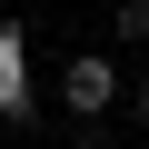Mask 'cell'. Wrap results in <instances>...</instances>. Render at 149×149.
Wrapping results in <instances>:
<instances>
[{
    "mask_svg": "<svg viewBox=\"0 0 149 149\" xmlns=\"http://www.w3.org/2000/svg\"><path fill=\"white\" fill-rule=\"evenodd\" d=\"M119 109V50H70L60 60V119H109Z\"/></svg>",
    "mask_w": 149,
    "mask_h": 149,
    "instance_id": "6da1fadb",
    "label": "cell"
},
{
    "mask_svg": "<svg viewBox=\"0 0 149 149\" xmlns=\"http://www.w3.org/2000/svg\"><path fill=\"white\" fill-rule=\"evenodd\" d=\"M30 30L20 20H0V129H30L40 119V70H30Z\"/></svg>",
    "mask_w": 149,
    "mask_h": 149,
    "instance_id": "7a4b0ae2",
    "label": "cell"
},
{
    "mask_svg": "<svg viewBox=\"0 0 149 149\" xmlns=\"http://www.w3.org/2000/svg\"><path fill=\"white\" fill-rule=\"evenodd\" d=\"M109 50H149V0H109Z\"/></svg>",
    "mask_w": 149,
    "mask_h": 149,
    "instance_id": "3957f363",
    "label": "cell"
},
{
    "mask_svg": "<svg viewBox=\"0 0 149 149\" xmlns=\"http://www.w3.org/2000/svg\"><path fill=\"white\" fill-rule=\"evenodd\" d=\"M60 129H70V149H109V129H100V119H60Z\"/></svg>",
    "mask_w": 149,
    "mask_h": 149,
    "instance_id": "277c9868",
    "label": "cell"
},
{
    "mask_svg": "<svg viewBox=\"0 0 149 149\" xmlns=\"http://www.w3.org/2000/svg\"><path fill=\"white\" fill-rule=\"evenodd\" d=\"M119 109H129V129H149V80H139V90H119Z\"/></svg>",
    "mask_w": 149,
    "mask_h": 149,
    "instance_id": "5b68a950",
    "label": "cell"
},
{
    "mask_svg": "<svg viewBox=\"0 0 149 149\" xmlns=\"http://www.w3.org/2000/svg\"><path fill=\"white\" fill-rule=\"evenodd\" d=\"M60 10H80V0H60Z\"/></svg>",
    "mask_w": 149,
    "mask_h": 149,
    "instance_id": "8992f818",
    "label": "cell"
}]
</instances>
